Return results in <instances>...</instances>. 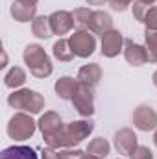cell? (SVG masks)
I'll list each match as a JSON object with an SVG mask.
<instances>
[{
    "label": "cell",
    "instance_id": "cell-23",
    "mask_svg": "<svg viewBox=\"0 0 157 159\" xmlns=\"http://www.w3.org/2000/svg\"><path fill=\"white\" fill-rule=\"evenodd\" d=\"M92 9L89 7H76L72 11V17H74V24L78 30H89V22H91V17H92Z\"/></svg>",
    "mask_w": 157,
    "mask_h": 159
},
{
    "label": "cell",
    "instance_id": "cell-16",
    "mask_svg": "<svg viewBox=\"0 0 157 159\" xmlns=\"http://www.w3.org/2000/svg\"><path fill=\"white\" fill-rule=\"evenodd\" d=\"M9 13L17 22H30L37 17V6H24V4H19L13 0Z\"/></svg>",
    "mask_w": 157,
    "mask_h": 159
},
{
    "label": "cell",
    "instance_id": "cell-3",
    "mask_svg": "<svg viewBox=\"0 0 157 159\" xmlns=\"http://www.w3.org/2000/svg\"><path fill=\"white\" fill-rule=\"evenodd\" d=\"M7 104L13 109L30 113V115H39L44 109V98L37 91L32 89H17L7 96Z\"/></svg>",
    "mask_w": 157,
    "mask_h": 159
},
{
    "label": "cell",
    "instance_id": "cell-17",
    "mask_svg": "<svg viewBox=\"0 0 157 159\" xmlns=\"http://www.w3.org/2000/svg\"><path fill=\"white\" fill-rule=\"evenodd\" d=\"M76 87H78V80L70 78V76H61L59 80H56V85H54L56 94L61 100H72Z\"/></svg>",
    "mask_w": 157,
    "mask_h": 159
},
{
    "label": "cell",
    "instance_id": "cell-11",
    "mask_svg": "<svg viewBox=\"0 0 157 159\" xmlns=\"http://www.w3.org/2000/svg\"><path fill=\"white\" fill-rule=\"evenodd\" d=\"M122 54H124V59H126L129 65H133V67H142V65L148 63L146 48H144L142 44L131 41V39L124 41V50H122Z\"/></svg>",
    "mask_w": 157,
    "mask_h": 159
},
{
    "label": "cell",
    "instance_id": "cell-34",
    "mask_svg": "<svg viewBox=\"0 0 157 159\" xmlns=\"http://www.w3.org/2000/svg\"><path fill=\"white\" fill-rule=\"evenodd\" d=\"M142 2H144V4H148V6H152V4H155L157 0H142Z\"/></svg>",
    "mask_w": 157,
    "mask_h": 159
},
{
    "label": "cell",
    "instance_id": "cell-31",
    "mask_svg": "<svg viewBox=\"0 0 157 159\" xmlns=\"http://www.w3.org/2000/svg\"><path fill=\"white\" fill-rule=\"evenodd\" d=\"M15 2L24 4V6H37V2H39V0H15Z\"/></svg>",
    "mask_w": 157,
    "mask_h": 159
},
{
    "label": "cell",
    "instance_id": "cell-35",
    "mask_svg": "<svg viewBox=\"0 0 157 159\" xmlns=\"http://www.w3.org/2000/svg\"><path fill=\"white\" fill-rule=\"evenodd\" d=\"M154 144H155V148H157V129L154 131Z\"/></svg>",
    "mask_w": 157,
    "mask_h": 159
},
{
    "label": "cell",
    "instance_id": "cell-36",
    "mask_svg": "<svg viewBox=\"0 0 157 159\" xmlns=\"http://www.w3.org/2000/svg\"><path fill=\"white\" fill-rule=\"evenodd\" d=\"M118 159H120V157H118Z\"/></svg>",
    "mask_w": 157,
    "mask_h": 159
},
{
    "label": "cell",
    "instance_id": "cell-32",
    "mask_svg": "<svg viewBox=\"0 0 157 159\" xmlns=\"http://www.w3.org/2000/svg\"><path fill=\"white\" fill-rule=\"evenodd\" d=\"M81 159H100V157H96V156H92V154H89V152H85V154L81 156Z\"/></svg>",
    "mask_w": 157,
    "mask_h": 159
},
{
    "label": "cell",
    "instance_id": "cell-26",
    "mask_svg": "<svg viewBox=\"0 0 157 159\" xmlns=\"http://www.w3.org/2000/svg\"><path fill=\"white\" fill-rule=\"evenodd\" d=\"M129 159H154V154L148 146H137L131 154H129Z\"/></svg>",
    "mask_w": 157,
    "mask_h": 159
},
{
    "label": "cell",
    "instance_id": "cell-29",
    "mask_svg": "<svg viewBox=\"0 0 157 159\" xmlns=\"http://www.w3.org/2000/svg\"><path fill=\"white\" fill-rule=\"evenodd\" d=\"M41 159H59V150H54V148H43L41 152Z\"/></svg>",
    "mask_w": 157,
    "mask_h": 159
},
{
    "label": "cell",
    "instance_id": "cell-4",
    "mask_svg": "<svg viewBox=\"0 0 157 159\" xmlns=\"http://www.w3.org/2000/svg\"><path fill=\"white\" fill-rule=\"evenodd\" d=\"M35 129H37V122L32 119L30 113L24 111L15 113L7 122V135L13 141H28L34 137Z\"/></svg>",
    "mask_w": 157,
    "mask_h": 159
},
{
    "label": "cell",
    "instance_id": "cell-18",
    "mask_svg": "<svg viewBox=\"0 0 157 159\" xmlns=\"http://www.w3.org/2000/svg\"><path fill=\"white\" fill-rule=\"evenodd\" d=\"M32 34L37 37V39H50L54 35L52 32V26H50V19L44 17V15H37L34 20H32Z\"/></svg>",
    "mask_w": 157,
    "mask_h": 159
},
{
    "label": "cell",
    "instance_id": "cell-30",
    "mask_svg": "<svg viewBox=\"0 0 157 159\" xmlns=\"http://www.w3.org/2000/svg\"><path fill=\"white\" fill-rule=\"evenodd\" d=\"M89 6H104L105 2H109V0H85Z\"/></svg>",
    "mask_w": 157,
    "mask_h": 159
},
{
    "label": "cell",
    "instance_id": "cell-14",
    "mask_svg": "<svg viewBox=\"0 0 157 159\" xmlns=\"http://www.w3.org/2000/svg\"><path fill=\"white\" fill-rule=\"evenodd\" d=\"M79 83H85V85H91V87H96L102 80V67L98 63H87L83 65L78 70V78Z\"/></svg>",
    "mask_w": 157,
    "mask_h": 159
},
{
    "label": "cell",
    "instance_id": "cell-2",
    "mask_svg": "<svg viewBox=\"0 0 157 159\" xmlns=\"http://www.w3.org/2000/svg\"><path fill=\"white\" fill-rule=\"evenodd\" d=\"M22 59L28 65L32 76H35V78H39V80L48 78L52 74V70H54V65H52L48 54L44 52V48L41 44H37V43H32V44H28L24 48Z\"/></svg>",
    "mask_w": 157,
    "mask_h": 159
},
{
    "label": "cell",
    "instance_id": "cell-22",
    "mask_svg": "<svg viewBox=\"0 0 157 159\" xmlns=\"http://www.w3.org/2000/svg\"><path fill=\"white\" fill-rule=\"evenodd\" d=\"M144 48L148 63H157V30H144Z\"/></svg>",
    "mask_w": 157,
    "mask_h": 159
},
{
    "label": "cell",
    "instance_id": "cell-10",
    "mask_svg": "<svg viewBox=\"0 0 157 159\" xmlns=\"http://www.w3.org/2000/svg\"><path fill=\"white\" fill-rule=\"evenodd\" d=\"M113 144L117 148L118 154L122 156H129L137 146H139V139H137V133L131 129V128H122L115 133V139H113Z\"/></svg>",
    "mask_w": 157,
    "mask_h": 159
},
{
    "label": "cell",
    "instance_id": "cell-12",
    "mask_svg": "<svg viewBox=\"0 0 157 159\" xmlns=\"http://www.w3.org/2000/svg\"><path fill=\"white\" fill-rule=\"evenodd\" d=\"M63 126H65L63 120L59 117V113H56V111H46V113H43L41 119L37 120V128H39V131L43 133V139L56 135Z\"/></svg>",
    "mask_w": 157,
    "mask_h": 159
},
{
    "label": "cell",
    "instance_id": "cell-20",
    "mask_svg": "<svg viewBox=\"0 0 157 159\" xmlns=\"http://www.w3.org/2000/svg\"><path fill=\"white\" fill-rule=\"evenodd\" d=\"M52 56H54L57 61H61V63H69V61H72V59H74V52H72V48H70L69 39L56 41L54 46H52Z\"/></svg>",
    "mask_w": 157,
    "mask_h": 159
},
{
    "label": "cell",
    "instance_id": "cell-27",
    "mask_svg": "<svg viewBox=\"0 0 157 159\" xmlns=\"http://www.w3.org/2000/svg\"><path fill=\"white\" fill-rule=\"evenodd\" d=\"M85 152L79 148H63L59 150V159H81Z\"/></svg>",
    "mask_w": 157,
    "mask_h": 159
},
{
    "label": "cell",
    "instance_id": "cell-8",
    "mask_svg": "<svg viewBox=\"0 0 157 159\" xmlns=\"http://www.w3.org/2000/svg\"><path fill=\"white\" fill-rule=\"evenodd\" d=\"M50 19V26H52V32L54 35L61 37V35H67L76 24H74V17L70 11H65V9H57V11H52L48 15Z\"/></svg>",
    "mask_w": 157,
    "mask_h": 159
},
{
    "label": "cell",
    "instance_id": "cell-21",
    "mask_svg": "<svg viewBox=\"0 0 157 159\" xmlns=\"http://www.w3.org/2000/svg\"><path fill=\"white\" fill-rule=\"evenodd\" d=\"M87 152L92 154V156H96V157L104 159V157L109 156V152H111V144L107 143V139H104V137H96V139H92V141L89 143Z\"/></svg>",
    "mask_w": 157,
    "mask_h": 159
},
{
    "label": "cell",
    "instance_id": "cell-33",
    "mask_svg": "<svg viewBox=\"0 0 157 159\" xmlns=\"http://www.w3.org/2000/svg\"><path fill=\"white\" fill-rule=\"evenodd\" d=\"M152 81H154V85H155V89H157V70L154 72V76H152Z\"/></svg>",
    "mask_w": 157,
    "mask_h": 159
},
{
    "label": "cell",
    "instance_id": "cell-15",
    "mask_svg": "<svg viewBox=\"0 0 157 159\" xmlns=\"http://www.w3.org/2000/svg\"><path fill=\"white\" fill-rule=\"evenodd\" d=\"M0 159H39V156L32 146L13 144V146H7L2 150Z\"/></svg>",
    "mask_w": 157,
    "mask_h": 159
},
{
    "label": "cell",
    "instance_id": "cell-25",
    "mask_svg": "<svg viewBox=\"0 0 157 159\" xmlns=\"http://www.w3.org/2000/svg\"><path fill=\"white\" fill-rule=\"evenodd\" d=\"M142 24L146 26V30H157V7L155 6H152V7L148 9L146 19H144Z\"/></svg>",
    "mask_w": 157,
    "mask_h": 159
},
{
    "label": "cell",
    "instance_id": "cell-7",
    "mask_svg": "<svg viewBox=\"0 0 157 159\" xmlns=\"http://www.w3.org/2000/svg\"><path fill=\"white\" fill-rule=\"evenodd\" d=\"M131 122L139 131H154L157 129V111L152 106L141 104L135 107L131 115Z\"/></svg>",
    "mask_w": 157,
    "mask_h": 159
},
{
    "label": "cell",
    "instance_id": "cell-9",
    "mask_svg": "<svg viewBox=\"0 0 157 159\" xmlns=\"http://www.w3.org/2000/svg\"><path fill=\"white\" fill-rule=\"evenodd\" d=\"M124 35L118 30H109L102 35V56L104 57H117L118 54L124 50Z\"/></svg>",
    "mask_w": 157,
    "mask_h": 159
},
{
    "label": "cell",
    "instance_id": "cell-28",
    "mask_svg": "<svg viewBox=\"0 0 157 159\" xmlns=\"http://www.w3.org/2000/svg\"><path fill=\"white\" fill-rule=\"evenodd\" d=\"M133 2H135V0H109V6H111V9H113V11L122 13V11H126Z\"/></svg>",
    "mask_w": 157,
    "mask_h": 159
},
{
    "label": "cell",
    "instance_id": "cell-19",
    "mask_svg": "<svg viewBox=\"0 0 157 159\" xmlns=\"http://www.w3.org/2000/svg\"><path fill=\"white\" fill-rule=\"evenodd\" d=\"M24 83H26V72L20 67H11L4 76V85L7 89L17 91V89H22Z\"/></svg>",
    "mask_w": 157,
    "mask_h": 159
},
{
    "label": "cell",
    "instance_id": "cell-6",
    "mask_svg": "<svg viewBox=\"0 0 157 159\" xmlns=\"http://www.w3.org/2000/svg\"><path fill=\"white\" fill-rule=\"evenodd\" d=\"M69 43H70V48H72L74 56L81 57V59L92 56L94 50H96V39L89 30H76L69 37Z\"/></svg>",
    "mask_w": 157,
    "mask_h": 159
},
{
    "label": "cell",
    "instance_id": "cell-5",
    "mask_svg": "<svg viewBox=\"0 0 157 159\" xmlns=\"http://www.w3.org/2000/svg\"><path fill=\"white\" fill-rule=\"evenodd\" d=\"M70 102H72L74 109L78 111L83 119L92 117L94 115V87L78 81L76 93H74V96H72Z\"/></svg>",
    "mask_w": 157,
    "mask_h": 159
},
{
    "label": "cell",
    "instance_id": "cell-13",
    "mask_svg": "<svg viewBox=\"0 0 157 159\" xmlns=\"http://www.w3.org/2000/svg\"><path fill=\"white\" fill-rule=\"evenodd\" d=\"M113 30V19L109 13L102 11V9H96L91 17V22H89V32L91 34H96V35H104L105 32Z\"/></svg>",
    "mask_w": 157,
    "mask_h": 159
},
{
    "label": "cell",
    "instance_id": "cell-1",
    "mask_svg": "<svg viewBox=\"0 0 157 159\" xmlns=\"http://www.w3.org/2000/svg\"><path fill=\"white\" fill-rule=\"evenodd\" d=\"M92 131H94V122L92 120H89V119L72 120V122L65 124L56 135L46 137L44 144L48 148H54V150L74 148V146H78L83 139H87Z\"/></svg>",
    "mask_w": 157,
    "mask_h": 159
},
{
    "label": "cell",
    "instance_id": "cell-24",
    "mask_svg": "<svg viewBox=\"0 0 157 159\" xmlns=\"http://www.w3.org/2000/svg\"><path fill=\"white\" fill-rule=\"evenodd\" d=\"M148 9H150V6H148V4H144L142 0H135V2L131 4V11H133V17H135V20H139V22H144Z\"/></svg>",
    "mask_w": 157,
    "mask_h": 159
}]
</instances>
